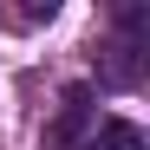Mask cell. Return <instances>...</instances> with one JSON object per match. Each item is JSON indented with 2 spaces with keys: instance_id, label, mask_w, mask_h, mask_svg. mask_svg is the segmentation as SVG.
<instances>
[{
  "instance_id": "cell-1",
  "label": "cell",
  "mask_w": 150,
  "mask_h": 150,
  "mask_svg": "<svg viewBox=\"0 0 150 150\" xmlns=\"http://www.w3.org/2000/svg\"><path fill=\"white\" fill-rule=\"evenodd\" d=\"M91 85H65V98H59V117H52V144L59 150H79L85 144V124H91Z\"/></svg>"
},
{
  "instance_id": "cell-2",
  "label": "cell",
  "mask_w": 150,
  "mask_h": 150,
  "mask_svg": "<svg viewBox=\"0 0 150 150\" xmlns=\"http://www.w3.org/2000/svg\"><path fill=\"white\" fill-rule=\"evenodd\" d=\"M79 150H144V131H137L131 117H105V124H98Z\"/></svg>"
}]
</instances>
